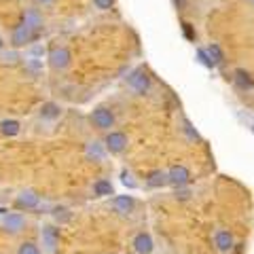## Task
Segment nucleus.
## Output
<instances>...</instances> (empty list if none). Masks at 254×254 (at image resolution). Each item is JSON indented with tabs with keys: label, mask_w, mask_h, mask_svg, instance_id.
<instances>
[{
	"label": "nucleus",
	"mask_w": 254,
	"mask_h": 254,
	"mask_svg": "<svg viewBox=\"0 0 254 254\" xmlns=\"http://www.w3.org/2000/svg\"><path fill=\"white\" fill-rule=\"evenodd\" d=\"M113 2H115V0H93V4L98 6V9H102V11L110 9V6H113Z\"/></svg>",
	"instance_id": "nucleus-23"
},
{
	"label": "nucleus",
	"mask_w": 254,
	"mask_h": 254,
	"mask_svg": "<svg viewBox=\"0 0 254 254\" xmlns=\"http://www.w3.org/2000/svg\"><path fill=\"white\" fill-rule=\"evenodd\" d=\"M174 2H176L178 9H182V6H185V0H174Z\"/></svg>",
	"instance_id": "nucleus-28"
},
{
	"label": "nucleus",
	"mask_w": 254,
	"mask_h": 254,
	"mask_svg": "<svg viewBox=\"0 0 254 254\" xmlns=\"http://www.w3.org/2000/svg\"><path fill=\"white\" fill-rule=\"evenodd\" d=\"M23 21H26L32 30H38V28L43 26V17L36 11H28L26 15H23Z\"/></svg>",
	"instance_id": "nucleus-19"
},
{
	"label": "nucleus",
	"mask_w": 254,
	"mask_h": 254,
	"mask_svg": "<svg viewBox=\"0 0 254 254\" xmlns=\"http://www.w3.org/2000/svg\"><path fill=\"white\" fill-rule=\"evenodd\" d=\"M208 55H210V60H212L214 64H220V62H222V51H220L218 45H210V47H208Z\"/></svg>",
	"instance_id": "nucleus-21"
},
{
	"label": "nucleus",
	"mask_w": 254,
	"mask_h": 254,
	"mask_svg": "<svg viewBox=\"0 0 254 254\" xmlns=\"http://www.w3.org/2000/svg\"><path fill=\"white\" fill-rule=\"evenodd\" d=\"M43 248L45 252L53 254L55 250H58V244H60V229L58 227H43Z\"/></svg>",
	"instance_id": "nucleus-4"
},
{
	"label": "nucleus",
	"mask_w": 254,
	"mask_h": 254,
	"mask_svg": "<svg viewBox=\"0 0 254 254\" xmlns=\"http://www.w3.org/2000/svg\"><path fill=\"white\" fill-rule=\"evenodd\" d=\"M197 58H199V62L203 64V66H205V68H214V66H216V64H214V62L210 60V55H208V51H203V49H199V51H197Z\"/></svg>",
	"instance_id": "nucleus-22"
},
{
	"label": "nucleus",
	"mask_w": 254,
	"mask_h": 254,
	"mask_svg": "<svg viewBox=\"0 0 254 254\" xmlns=\"http://www.w3.org/2000/svg\"><path fill=\"white\" fill-rule=\"evenodd\" d=\"M121 180H123V185H127L129 189H136V182L131 180V176H129L127 172H123V174H121Z\"/></svg>",
	"instance_id": "nucleus-25"
},
{
	"label": "nucleus",
	"mask_w": 254,
	"mask_h": 254,
	"mask_svg": "<svg viewBox=\"0 0 254 254\" xmlns=\"http://www.w3.org/2000/svg\"><path fill=\"white\" fill-rule=\"evenodd\" d=\"M146 185L153 187V189H159V187H165L170 185V178H168V172H161V170H155L150 172L146 176Z\"/></svg>",
	"instance_id": "nucleus-12"
},
{
	"label": "nucleus",
	"mask_w": 254,
	"mask_h": 254,
	"mask_svg": "<svg viewBox=\"0 0 254 254\" xmlns=\"http://www.w3.org/2000/svg\"><path fill=\"white\" fill-rule=\"evenodd\" d=\"M41 203V195L36 193V190H32V189H26V190H21V193L17 195V199H15V205L17 208H36V205Z\"/></svg>",
	"instance_id": "nucleus-8"
},
{
	"label": "nucleus",
	"mask_w": 254,
	"mask_h": 254,
	"mask_svg": "<svg viewBox=\"0 0 254 254\" xmlns=\"http://www.w3.org/2000/svg\"><path fill=\"white\" fill-rule=\"evenodd\" d=\"M32 38H34V30H32L26 21H21L19 26H15V30H13V45L15 47L26 45L32 41Z\"/></svg>",
	"instance_id": "nucleus-9"
},
{
	"label": "nucleus",
	"mask_w": 254,
	"mask_h": 254,
	"mask_svg": "<svg viewBox=\"0 0 254 254\" xmlns=\"http://www.w3.org/2000/svg\"><path fill=\"white\" fill-rule=\"evenodd\" d=\"M168 178H170V185H174L176 189H182L190 182V172L185 165H172L168 170Z\"/></svg>",
	"instance_id": "nucleus-3"
},
{
	"label": "nucleus",
	"mask_w": 254,
	"mask_h": 254,
	"mask_svg": "<svg viewBox=\"0 0 254 254\" xmlns=\"http://www.w3.org/2000/svg\"><path fill=\"white\" fill-rule=\"evenodd\" d=\"M133 205H136V201H133L131 195H119V197H115V210L119 214H129L133 210Z\"/></svg>",
	"instance_id": "nucleus-13"
},
{
	"label": "nucleus",
	"mask_w": 254,
	"mask_h": 254,
	"mask_svg": "<svg viewBox=\"0 0 254 254\" xmlns=\"http://www.w3.org/2000/svg\"><path fill=\"white\" fill-rule=\"evenodd\" d=\"M41 2H51V0H41Z\"/></svg>",
	"instance_id": "nucleus-30"
},
{
	"label": "nucleus",
	"mask_w": 254,
	"mask_h": 254,
	"mask_svg": "<svg viewBox=\"0 0 254 254\" xmlns=\"http://www.w3.org/2000/svg\"><path fill=\"white\" fill-rule=\"evenodd\" d=\"M0 49H2V38H0Z\"/></svg>",
	"instance_id": "nucleus-29"
},
{
	"label": "nucleus",
	"mask_w": 254,
	"mask_h": 254,
	"mask_svg": "<svg viewBox=\"0 0 254 254\" xmlns=\"http://www.w3.org/2000/svg\"><path fill=\"white\" fill-rule=\"evenodd\" d=\"M189 195H190L189 190H180V189L176 190V197H180V199H189Z\"/></svg>",
	"instance_id": "nucleus-27"
},
{
	"label": "nucleus",
	"mask_w": 254,
	"mask_h": 254,
	"mask_svg": "<svg viewBox=\"0 0 254 254\" xmlns=\"http://www.w3.org/2000/svg\"><path fill=\"white\" fill-rule=\"evenodd\" d=\"M93 193L98 197H106V195H113V185L108 180H98L93 185Z\"/></svg>",
	"instance_id": "nucleus-18"
},
{
	"label": "nucleus",
	"mask_w": 254,
	"mask_h": 254,
	"mask_svg": "<svg viewBox=\"0 0 254 254\" xmlns=\"http://www.w3.org/2000/svg\"><path fill=\"white\" fill-rule=\"evenodd\" d=\"M91 121L95 123V127H100V129H110V127L115 125V115H113V110L110 108L98 106L93 110V115H91Z\"/></svg>",
	"instance_id": "nucleus-2"
},
{
	"label": "nucleus",
	"mask_w": 254,
	"mask_h": 254,
	"mask_svg": "<svg viewBox=\"0 0 254 254\" xmlns=\"http://www.w3.org/2000/svg\"><path fill=\"white\" fill-rule=\"evenodd\" d=\"M49 64L55 70H64L70 64V51L66 47H55V49L49 51Z\"/></svg>",
	"instance_id": "nucleus-5"
},
{
	"label": "nucleus",
	"mask_w": 254,
	"mask_h": 254,
	"mask_svg": "<svg viewBox=\"0 0 254 254\" xmlns=\"http://www.w3.org/2000/svg\"><path fill=\"white\" fill-rule=\"evenodd\" d=\"M85 153L89 159H95V161H102V157H104V150H102L100 142H89V144L85 146Z\"/></svg>",
	"instance_id": "nucleus-16"
},
{
	"label": "nucleus",
	"mask_w": 254,
	"mask_h": 254,
	"mask_svg": "<svg viewBox=\"0 0 254 254\" xmlns=\"http://www.w3.org/2000/svg\"><path fill=\"white\" fill-rule=\"evenodd\" d=\"M2 227H4L6 233L17 235L26 229V218H23L21 214H6V216L2 218Z\"/></svg>",
	"instance_id": "nucleus-6"
},
{
	"label": "nucleus",
	"mask_w": 254,
	"mask_h": 254,
	"mask_svg": "<svg viewBox=\"0 0 254 254\" xmlns=\"http://www.w3.org/2000/svg\"><path fill=\"white\" fill-rule=\"evenodd\" d=\"M127 146V136L121 131H110L108 138H106V148L110 150V153H121V150H125Z\"/></svg>",
	"instance_id": "nucleus-11"
},
{
	"label": "nucleus",
	"mask_w": 254,
	"mask_h": 254,
	"mask_svg": "<svg viewBox=\"0 0 254 254\" xmlns=\"http://www.w3.org/2000/svg\"><path fill=\"white\" fill-rule=\"evenodd\" d=\"M131 246H133V252H136V254H153V250H155L153 237H150L148 233H144V231L133 237Z\"/></svg>",
	"instance_id": "nucleus-7"
},
{
	"label": "nucleus",
	"mask_w": 254,
	"mask_h": 254,
	"mask_svg": "<svg viewBox=\"0 0 254 254\" xmlns=\"http://www.w3.org/2000/svg\"><path fill=\"white\" fill-rule=\"evenodd\" d=\"M235 83H237L240 89H252V87H254V81H252L250 72H246L244 68H237L235 70Z\"/></svg>",
	"instance_id": "nucleus-14"
},
{
	"label": "nucleus",
	"mask_w": 254,
	"mask_h": 254,
	"mask_svg": "<svg viewBox=\"0 0 254 254\" xmlns=\"http://www.w3.org/2000/svg\"><path fill=\"white\" fill-rule=\"evenodd\" d=\"M182 30H185V36L189 38V41H195V32H193V28H190V23H182Z\"/></svg>",
	"instance_id": "nucleus-24"
},
{
	"label": "nucleus",
	"mask_w": 254,
	"mask_h": 254,
	"mask_svg": "<svg viewBox=\"0 0 254 254\" xmlns=\"http://www.w3.org/2000/svg\"><path fill=\"white\" fill-rule=\"evenodd\" d=\"M129 85H131L138 93H146V91H148V87H150V78H148V74L144 72V70L138 68V70H133V72H131V76H129Z\"/></svg>",
	"instance_id": "nucleus-10"
},
{
	"label": "nucleus",
	"mask_w": 254,
	"mask_h": 254,
	"mask_svg": "<svg viewBox=\"0 0 254 254\" xmlns=\"http://www.w3.org/2000/svg\"><path fill=\"white\" fill-rule=\"evenodd\" d=\"M0 131H2L4 136H17L19 133V123L13 121V119H4V121H0Z\"/></svg>",
	"instance_id": "nucleus-15"
},
{
	"label": "nucleus",
	"mask_w": 254,
	"mask_h": 254,
	"mask_svg": "<svg viewBox=\"0 0 254 254\" xmlns=\"http://www.w3.org/2000/svg\"><path fill=\"white\" fill-rule=\"evenodd\" d=\"M214 246H216V250L222 252V254H229L235 250V237L233 233L229 231V229H218L216 233H214Z\"/></svg>",
	"instance_id": "nucleus-1"
},
{
	"label": "nucleus",
	"mask_w": 254,
	"mask_h": 254,
	"mask_svg": "<svg viewBox=\"0 0 254 254\" xmlns=\"http://www.w3.org/2000/svg\"><path fill=\"white\" fill-rule=\"evenodd\" d=\"M17 254H41V250H38V246H36V244H32V242H23V244L19 246Z\"/></svg>",
	"instance_id": "nucleus-20"
},
{
	"label": "nucleus",
	"mask_w": 254,
	"mask_h": 254,
	"mask_svg": "<svg viewBox=\"0 0 254 254\" xmlns=\"http://www.w3.org/2000/svg\"><path fill=\"white\" fill-rule=\"evenodd\" d=\"M60 113H62L60 106L53 104V102H47V104H43V108H41V117L43 119H58Z\"/></svg>",
	"instance_id": "nucleus-17"
},
{
	"label": "nucleus",
	"mask_w": 254,
	"mask_h": 254,
	"mask_svg": "<svg viewBox=\"0 0 254 254\" xmlns=\"http://www.w3.org/2000/svg\"><path fill=\"white\" fill-rule=\"evenodd\" d=\"M252 131H254V125H252Z\"/></svg>",
	"instance_id": "nucleus-31"
},
{
	"label": "nucleus",
	"mask_w": 254,
	"mask_h": 254,
	"mask_svg": "<svg viewBox=\"0 0 254 254\" xmlns=\"http://www.w3.org/2000/svg\"><path fill=\"white\" fill-rule=\"evenodd\" d=\"M185 129H187V133H189L190 138H197V133H195L193 129H190V123H189V121H185Z\"/></svg>",
	"instance_id": "nucleus-26"
}]
</instances>
